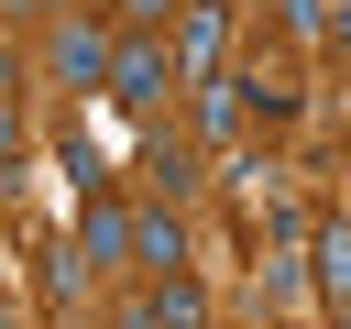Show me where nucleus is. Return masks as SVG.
I'll use <instances>...</instances> for the list:
<instances>
[{
	"label": "nucleus",
	"instance_id": "f257e3e1",
	"mask_svg": "<svg viewBox=\"0 0 351 329\" xmlns=\"http://www.w3.org/2000/svg\"><path fill=\"white\" fill-rule=\"evenodd\" d=\"M110 55H121V22H99V11H55V33H44V77L55 88H110Z\"/></svg>",
	"mask_w": 351,
	"mask_h": 329
},
{
	"label": "nucleus",
	"instance_id": "f03ea898",
	"mask_svg": "<svg viewBox=\"0 0 351 329\" xmlns=\"http://www.w3.org/2000/svg\"><path fill=\"white\" fill-rule=\"evenodd\" d=\"M165 88H186L176 77V33H121V55H110V110H132V121H154L165 110Z\"/></svg>",
	"mask_w": 351,
	"mask_h": 329
},
{
	"label": "nucleus",
	"instance_id": "7ed1b4c3",
	"mask_svg": "<svg viewBox=\"0 0 351 329\" xmlns=\"http://www.w3.org/2000/svg\"><path fill=\"white\" fill-rule=\"evenodd\" d=\"M176 77H186V88L230 77V0H186V11H176Z\"/></svg>",
	"mask_w": 351,
	"mask_h": 329
},
{
	"label": "nucleus",
	"instance_id": "20e7f679",
	"mask_svg": "<svg viewBox=\"0 0 351 329\" xmlns=\"http://www.w3.org/2000/svg\"><path fill=\"white\" fill-rule=\"evenodd\" d=\"M77 263L99 274V263H132V208L99 186V197H77Z\"/></svg>",
	"mask_w": 351,
	"mask_h": 329
},
{
	"label": "nucleus",
	"instance_id": "39448f33",
	"mask_svg": "<svg viewBox=\"0 0 351 329\" xmlns=\"http://www.w3.org/2000/svg\"><path fill=\"white\" fill-rule=\"evenodd\" d=\"M132 263H143V274H176V263H186V230H176V197L132 208Z\"/></svg>",
	"mask_w": 351,
	"mask_h": 329
},
{
	"label": "nucleus",
	"instance_id": "423d86ee",
	"mask_svg": "<svg viewBox=\"0 0 351 329\" xmlns=\"http://www.w3.org/2000/svg\"><path fill=\"white\" fill-rule=\"evenodd\" d=\"M143 296H154V318H165V329H208V285H197L186 263H176V274H154Z\"/></svg>",
	"mask_w": 351,
	"mask_h": 329
},
{
	"label": "nucleus",
	"instance_id": "0eeeda50",
	"mask_svg": "<svg viewBox=\"0 0 351 329\" xmlns=\"http://www.w3.org/2000/svg\"><path fill=\"white\" fill-rule=\"evenodd\" d=\"M241 110H252V132H285V121H296V88L263 77V66H241Z\"/></svg>",
	"mask_w": 351,
	"mask_h": 329
},
{
	"label": "nucleus",
	"instance_id": "6e6552de",
	"mask_svg": "<svg viewBox=\"0 0 351 329\" xmlns=\"http://www.w3.org/2000/svg\"><path fill=\"white\" fill-rule=\"evenodd\" d=\"M241 121H252V110H241V66H230V77H208V88H197V132H208V143H230Z\"/></svg>",
	"mask_w": 351,
	"mask_h": 329
},
{
	"label": "nucleus",
	"instance_id": "1a4fd4ad",
	"mask_svg": "<svg viewBox=\"0 0 351 329\" xmlns=\"http://www.w3.org/2000/svg\"><path fill=\"white\" fill-rule=\"evenodd\" d=\"M143 175H154V197H186V186H197V154H186L176 132H154V143H143Z\"/></svg>",
	"mask_w": 351,
	"mask_h": 329
},
{
	"label": "nucleus",
	"instance_id": "9d476101",
	"mask_svg": "<svg viewBox=\"0 0 351 329\" xmlns=\"http://www.w3.org/2000/svg\"><path fill=\"white\" fill-rule=\"evenodd\" d=\"M176 11H186V0H110L121 33H176Z\"/></svg>",
	"mask_w": 351,
	"mask_h": 329
},
{
	"label": "nucleus",
	"instance_id": "9b49d317",
	"mask_svg": "<svg viewBox=\"0 0 351 329\" xmlns=\"http://www.w3.org/2000/svg\"><path fill=\"white\" fill-rule=\"evenodd\" d=\"M33 285H44V307H66V296H77V252H44V274H33Z\"/></svg>",
	"mask_w": 351,
	"mask_h": 329
},
{
	"label": "nucleus",
	"instance_id": "f8f14e48",
	"mask_svg": "<svg viewBox=\"0 0 351 329\" xmlns=\"http://www.w3.org/2000/svg\"><path fill=\"white\" fill-rule=\"evenodd\" d=\"M318 44H329V55H351V0H318Z\"/></svg>",
	"mask_w": 351,
	"mask_h": 329
},
{
	"label": "nucleus",
	"instance_id": "ddd939ff",
	"mask_svg": "<svg viewBox=\"0 0 351 329\" xmlns=\"http://www.w3.org/2000/svg\"><path fill=\"white\" fill-rule=\"evenodd\" d=\"M0 164H22V110L0 99Z\"/></svg>",
	"mask_w": 351,
	"mask_h": 329
},
{
	"label": "nucleus",
	"instance_id": "4468645a",
	"mask_svg": "<svg viewBox=\"0 0 351 329\" xmlns=\"http://www.w3.org/2000/svg\"><path fill=\"white\" fill-rule=\"evenodd\" d=\"M110 329H165V318H154V296H132V307H121Z\"/></svg>",
	"mask_w": 351,
	"mask_h": 329
},
{
	"label": "nucleus",
	"instance_id": "2eb2a0df",
	"mask_svg": "<svg viewBox=\"0 0 351 329\" xmlns=\"http://www.w3.org/2000/svg\"><path fill=\"white\" fill-rule=\"evenodd\" d=\"M11 88H22V44L0 33V99H11Z\"/></svg>",
	"mask_w": 351,
	"mask_h": 329
},
{
	"label": "nucleus",
	"instance_id": "dca6fc26",
	"mask_svg": "<svg viewBox=\"0 0 351 329\" xmlns=\"http://www.w3.org/2000/svg\"><path fill=\"white\" fill-rule=\"evenodd\" d=\"M0 11H66V0H0Z\"/></svg>",
	"mask_w": 351,
	"mask_h": 329
},
{
	"label": "nucleus",
	"instance_id": "f3484780",
	"mask_svg": "<svg viewBox=\"0 0 351 329\" xmlns=\"http://www.w3.org/2000/svg\"><path fill=\"white\" fill-rule=\"evenodd\" d=\"M0 186H11V164H0Z\"/></svg>",
	"mask_w": 351,
	"mask_h": 329
},
{
	"label": "nucleus",
	"instance_id": "a211bd4d",
	"mask_svg": "<svg viewBox=\"0 0 351 329\" xmlns=\"http://www.w3.org/2000/svg\"><path fill=\"white\" fill-rule=\"evenodd\" d=\"M340 208H351V197H340Z\"/></svg>",
	"mask_w": 351,
	"mask_h": 329
}]
</instances>
